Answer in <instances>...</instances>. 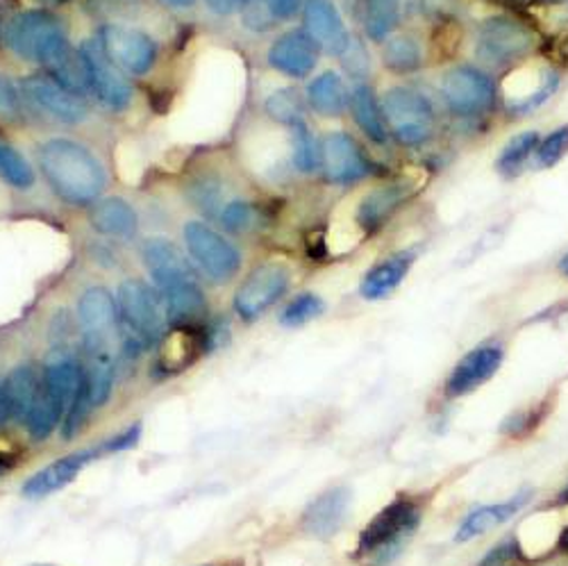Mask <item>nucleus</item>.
I'll return each instance as SVG.
<instances>
[{"instance_id": "f257e3e1", "label": "nucleus", "mask_w": 568, "mask_h": 566, "mask_svg": "<svg viewBox=\"0 0 568 566\" xmlns=\"http://www.w3.org/2000/svg\"><path fill=\"white\" fill-rule=\"evenodd\" d=\"M39 169L55 196L71 205L93 203L105 189L108 175L99 158L73 139H51L37 153Z\"/></svg>"}, {"instance_id": "f03ea898", "label": "nucleus", "mask_w": 568, "mask_h": 566, "mask_svg": "<svg viewBox=\"0 0 568 566\" xmlns=\"http://www.w3.org/2000/svg\"><path fill=\"white\" fill-rule=\"evenodd\" d=\"M532 23L511 14L487 17L476 32V58L491 71H514L539 51Z\"/></svg>"}, {"instance_id": "7ed1b4c3", "label": "nucleus", "mask_w": 568, "mask_h": 566, "mask_svg": "<svg viewBox=\"0 0 568 566\" xmlns=\"http://www.w3.org/2000/svg\"><path fill=\"white\" fill-rule=\"evenodd\" d=\"M8 49L26 60L34 62L43 69L55 64L67 51H71L64 23L45 10H30L17 14L6 28Z\"/></svg>"}, {"instance_id": "20e7f679", "label": "nucleus", "mask_w": 568, "mask_h": 566, "mask_svg": "<svg viewBox=\"0 0 568 566\" xmlns=\"http://www.w3.org/2000/svg\"><path fill=\"white\" fill-rule=\"evenodd\" d=\"M420 524V505L414 498H396L373 516V522L359 535V555L371 564H389L414 535Z\"/></svg>"}, {"instance_id": "39448f33", "label": "nucleus", "mask_w": 568, "mask_h": 566, "mask_svg": "<svg viewBox=\"0 0 568 566\" xmlns=\"http://www.w3.org/2000/svg\"><path fill=\"white\" fill-rule=\"evenodd\" d=\"M119 321L125 330L128 346L141 348L162 342L166 335V307L158 290H151L146 282L128 280L116 294Z\"/></svg>"}, {"instance_id": "423d86ee", "label": "nucleus", "mask_w": 568, "mask_h": 566, "mask_svg": "<svg viewBox=\"0 0 568 566\" xmlns=\"http://www.w3.org/2000/svg\"><path fill=\"white\" fill-rule=\"evenodd\" d=\"M383 101L389 134L405 149L425 146L435 134L437 112L433 101L414 87H392Z\"/></svg>"}, {"instance_id": "0eeeda50", "label": "nucleus", "mask_w": 568, "mask_h": 566, "mask_svg": "<svg viewBox=\"0 0 568 566\" xmlns=\"http://www.w3.org/2000/svg\"><path fill=\"white\" fill-rule=\"evenodd\" d=\"M442 99L459 119H478L489 114L498 103L496 80L478 67H453L442 75Z\"/></svg>"}, {"instance_id": "6e6552de", "label": "nucleus", "mask_w": 568, "mask_h": 566, "mask_svg": "<svg viewBox=\"0 0 568 566\" xmlns=\"http://www.w3.org/2000/svg\"><path fill=\"white\" fill-rule=\"evenodd\" d=\"M186 251L196 260L207 277L214 282H227L242 269V253L236 251L223 234L212 230L207 223L189 221L184 225Z\"/></svg>"}, {"instance_id": "1a4fd4ad", "label": "nucleus", "mask_w": 568, "mask_h": 566, "mask_svg": "<svg viewBox=\"0 0 568 566\" xmlns=\"http://www.w3.org/2000/svg\"><path fill=\"white\" fill-rule=\"evenodd\" d=\"M323 178L333 184H355L381 173L375 162L366 158L357 141L346 132H329L321 141Z\"/></svg>"}, {"instance_id": "9d476101", "label": "nucleus", "mask_w": 568, "mask_h": 566, "mask_svg": "<svg viewBox=\"0 0 568 566\" xmlns=\"http://www.w3.org/2000/svg\"><path fill=\"white\" fill-rule=\"evenodd\" d=\"M80 55L89 75V89L105 108L123 110L132 101V84L119 67L105 55L99 41H84Z\"/></svg>"}, {"instance_id": "9b49d317", "label": "nucleus", "mask_w": 568, "mask_h": 566, "mask_svg": "<svg viewBox=\"0 0 568 566\" xmlns=\"http://www.w3.org/2000/svg\"><path fill=\"white\" fill-rule=\"evenodd\" d=\"M290 290V271L277 262L257 266L234 294V310L242 319L255 321Z\"/></svg>"}, {"instance_id": "f8f14e48", "label": "nucleus", "mask_w": 568, "mask_h": 566, "mask_svg": "<svg viewBox=\"0 0 568 566\" xmlns=\"http://www.w3.org/2000/svg\"><path fill=\"white\" fill-rule=\"evenodd\" d=\"M99 43L119 69L132 75H144L155 67L158 46L146 32L125 26H105L99 34Z\"/></svg>"}, {"instance_id": "ddd939ff", "label": "nucleus", "mask_w": 568, "mask_h": 566, "mask_svg": "<svg viewBox=\"0 0 568 566\" xmlns=\"http://www.w3.org/2000/svg\"><path fill=\"white\" fill-rule=\"evenodd\" d=\"M23 97L45 114H51L58 121L64 123H80L87 119L89 108L82 101V97L60 84L49 73H37L21 82Z\"/></svg>"}, {"instance_id": "4468645a", "label": "nucleus", "mask_w": 568, "mask_h": 566, "mask_svg": "<svg viewBox=\"0 0 568 566\" xmlns=\"http://www.w3.org/2000/svg\"><path fill=\"white\" fill-rule=\"evenodd\" d=\"M503 364V346L498 344H483L478 348L468 351L450 371L446 394L450 398H459L480 390L496 375Z\"/></svg>"}, {"instance_id": "2eb2a0df", "label": "nucleus", "mask_w": 568, "mask_h": 566, "mask_svg": "<svg viewBox=\"0 0 568 566\" xmlns=\"http://www.w3.org/2000/svg\"><path fill=\"white\" fill-rule=\"evenodd\" d=\"M305 32L321 46V51L342 58L353 41L333 0H305Z\"/></svg>"}, {"instance_id": "dca6fc26", "label": "nucleus", "mask_w": 568, "mask_h": 566, "mask_svg": "<svg viewBox=\"0 0 568 566\" xmlns=\"http://www.w3.org/2000/svg\"><path fill=\"white\" fill-rule=\"evenodd\" d=\"M416 194V186L409 180H394L385 182L373 192H368L355 214V221L364 234L377 232L385 228V223Z\"/></svg>"}, {"instance_id": "f3484780", "label": "nucleus", "mask_w": 568, "mask_h": 566, "mask_svg": "<svg viewBox=\"0 0 568 566\" xmlns=\"http://www.w3.org/2000/svg\"><path fill=\"white\" fill-rule=\"evenodd\" d=\"M321 55V46L305 30H290L280 34L268 49V64L292 78L310 75Z\"/></svg>"}, {"instance_id": "a211bd4d", "label": "nucleus", "mask_w": 568, "mask_h": 566, "mask_svg": "<svg viewBox=\"0 0 568 566\" xmlns=\"http://www.w3.org/2000/svg\"><path fill=\"white\" fill-rule=\"evenodd\" d=\"M155 287L164 301L166 316L173 325H199V319L207 310V301L194 273L175 275L160 282Z\"/></svg>"}, {"instance_id": "6ab92c4d", "label": "nucleus", "mask_w": 568, "mask_h": 566, "mask_svg": "<svg viewBox=\"0 0 568 566\" xmlns=\"http://www.w3.org/2000/svg\"><path fill=\"white\" fill-rule=\"evenodd\" d=\"M205 348H207V333H203L199 325H175L160 342L158 368L164 375L180 373L192 366L203 355Z\"/></svg>"}, {"instance_id": "aec40b11", "label": "nucleus", "mask_w": 568, "mask_h": 566, "mask_svg": "<svg viewBox=\"0 0 568 566\" xmlns=\"http://www.w3.org/2000/svg\"><path fill=\"white\" fill-rule=\"evenodd\" d=\"M103 451L101 448H91V451H80V453H71L49 466H43L41 471L23 485V496L28 498H43V496H51L60 489H64L69 483H73L78 478L80 471L91 462L97 459Z\"/></svg>"}, {"instance_id": "412c9836", "label": "nucleus", "mask_w": 568, "mask_h": 566, "mask_svg": "<svg viewBox=\"0 0 568 566\" xmlns=\"http://www.w3.org/2000/svg\"><path fill=\"white\" fill-rule=\"evenodd\" d=\"M78 319L84 327L89 344L93 348L101 346L119 319L116 299L105 287L87 290L78 303Z\"/></svg>"}, {"instance_id": "4be33fe9", "label": "nucleus", "mask_w": 568, "mask_h": 566, "mask_svg": "<svg viewBox=\"0 0 568 566\" xmlns=\"http://www.w3.org/2000/svg\"><path fill=\"white\" fill-rule=\"evenodd\" d=\"M351 505V492L346 487H335L321 494L303 514V528L314 537H333L346 518Z\"/></svg>"}, {"instance_id": "5701e85b", "label": "nucleus", "mask_w": 568, "mask_h": 566, "mask_svg": "<svg viewBox=\"0 0 568 566\" xmlns=\"http://www.w3.org/2000/svg\"><path fill=\"white\" fill-rule=\"evenodd\" d=\"M348 110L353 112L357 128L364 132V137L368 141H373V144H377V146L387 144L392 134H389V125L385 119L383 101L377 99V93L371 84L359 82L353 87Z\"/></svg>"}, {"instance_id": "b1692460", "label": "nucleus", "mask_w": 568, "mask_h": 566, "mask_svg": "<svg viewBox=\"0 0 568 566\" xmlns=\"http://www.w3.org/2000/svg\"><path fill=\"white\" fill-rule=\"evenodd\" d=\"M414 260H416L414 251H400L383 260L381 264H375L362 280V287H359L362 296L366 301H381L394 294L400 287V282L407 277Z\"/></svg>"}, {"instance_id": "393cba45", "label": "nucleus", "mask_w": 568, "mask_h": 566, "mask_svg": "<svg viewBox=\"0 0 568 566\" xmlns=\"http://www.w3.org/2000/svg\"><path fill=\"white\" fill-rule=\"evenodd\" d=\"M41 383H43V392L53 401H58L64 407V412H69V407L73 405L75 396L84 385V371L73 357L60 355L45 364Z\"/></svg>"}, {"instance_id": "a878e982", "label": "nucleus", "mask_w": 568, "mask_h": 566, "mask_svg": "<svg viewBox=\"0 0 568 566\" xmlns=\"http://www.w3.org/2000/svg\"><path fill=\"white\" fill-rule=\"evenodd\" d=\"M526 503H528V494H516L505 503L483 505L478 509H473L470 514H466L462 526L457 528V542H470L500 528L503 524L509 522V518H514V514Z\"/></svg>"}, {"instance_id": "bb28decb", "label": "nucleus", "mask_w": 568, "mask_h": 566, "mask_svg": "<svg viewBox=\"0 0 568 566\" xmlns=\"http://www.w3.org/2000/svg\"><path fill=\"white\" fill-rule=\"evenodd\" d=\"M310 108L327 119H337L346 114L351 93L337 71H323L307 84Z\"/></svg>"}, {"instance_id": "cd10ccee", "label": "nucleus", "mask_w": 568, "mask_h": 566, "mask_svg": "<svg viewBox=\"0 0 568 566\" xmlns=\"http://www.w3.org/2000/svg\"><path fill=\"white\" fill-rule=\"evenodd\" d=\"M89 221L93 230L108 234V237H130V234L136 232V225H139L134 208L119 196L103 199L93 205Z\"/></svg>"}, {"instance_id": "c85d7f7f", "label": "nucleus", "mask_w": 568, "mask_h": 566, "mask_svg": "<svg viewBox=\"0 0 568 566\" xmlns=\"http://www.w3.org/2000/svg\"><path fill=\"white\" fill-rule=\"evenodd\" d=\"M41 385L43 383L39 381V375L32 366H19L6 377L3 390L8 396L12 418L26 423L32 405L37 403V398L41 394Z\"/></svg>"}, {"instance_id": "c756f323", "label": "nucleus", "mask_w": 568, "mask_h": 566, "mask_svg": "<svg viewBox=\"0 0 568 566\" xmlns=\"http://www.w3.org/2000/svg\"><path fill=\"white\" fill-rule=\"evenodd\" d=\"M383 64L387 71L398 75L420 71V67L425 64L423 43L409 32L392 34L383 46Z\"/></svg>"}, {"instance_id": "7c9ffc66", "label": "nucleus", "mask_w": 568, "mask_h": 566, "mask_svg": "<svg viewBox=\"0 0 568 566\" xmlns=\"http://www.w3.org/2000/svg\"><path fill=\"white\" fill-rule=\"evenodd\" d=\"M403 0H364V32L371 41L385 43L398 28Z\"/></svg>"}, {"instance_id": "2f4dec72", "label": "nucleus", "mask_w": 568, "mask_h": 566, "mask_svg": "<svg viewBox=\"0 0 568 566\" xmlns=\"http://www.w3.org/2000/svg\"><path fill=\"white\" fill-rule=\"evenodd\" d=\"M141 255H144V262L155 280V285H160V282H164L169 277L192 273V269H189L182 253L166 240H149L144 244V249H141Z\"/></svg>"}, {"instance_id": "473e14b6", "label": "nucleus", "mask_w": 568, "mask_h": 566, "mask_svg": "<svg viewBox=\"0 0 568 566\" xmlns=\"http://www.w3.org/2000/svg\"><path fill=\"white\" fill-rule=\"evenodd\" d=\"M541 137L535 130L511 137L496 160V169L505 178H516L530 162H535Z\"/></svg>"}, {"instance_id": "72a5a7b5", "label": "nucleus", "mask_w": 568, "mask_h": 566, "mask_svg": "<svg viewBox=\"0 0 568 566\" xmlns=\"http://www.w3.org/2000/svg\"><path fill=\"white\" fill-rule=\"evenodd\" d=\"M303 0H242V17L253 30H268L275 21L296 17Z\"/></svg>"}, {"instance_id": "f704fd0d", "label": "nucleus", "mask_w": 568, "mask_h": 566, "mask_svg": "<svg viewBox=\"0 0 568 566\" xmlns=\"http://www.w3.org/2000/svg\"><path fill=\"white\" fill-rule=\"evenodd\" d=\"M64 416H67L64 407L58 401H53L49 394H45L43 385H41V394H39L37 403L32 405V410H30V414L26 418V426H28L30 437L37 439V442H43L45 437H49L60 426Z\"/></svg>"}, {"instance_id": "c9c22d12", "label": "nucleus", "mask_w": 568, "mask_h": 566, "mask_svg": "<svg viewBox=\"0 0 568 566\" xmlns=\"http://www.w3.org/2000/svg\"><path fill=\"white\" fill-rule=\"evenodd\" d=\"M266 114L280 123V125H292L296 128L298 123H303V114H305V103L303 97L292 89V87H284L277 89L275 93H271L268 101H266Z\"/></svg>"}, {"instance_id": "e433bc0d", "label": "nucleus", "mask_w": 568, "mask_h": 566, "mask_svg": "<svg viewBox=\"0 0 568 566\" xmlns=\"http://www.w3.org/2000/svg\"><path fill=\"white\" fill-rule=\"evenodd\" d=\"M0 178L19 189L34 184V171L28 160L3 139H0Z\"/></svg>"}, {"instance_id": "4c0bfd02", "label": "nucleus", "mask_w": 568, "mask_h": 566, "mask_svg": "<svg viewBox=\"0 0 568 566\" xmlns=\"http://www.w3.org/2000/svg\"><path fill=\"white\" fill-rule=\"evenodd\" d=\"M84 381H87V390H89L93 405L97 407L105 405L110 401V394L114 387L112 362L105 355H99L97 360H93V364L84 371Z\"/></svg>"}, {"instance_id": "58836bf2", "label": "nucleus", "mask_w": 568, "mask_h": 566, "mask_svg": "<svg viewBox=\"0 0 568 566\" xmlns=\"http://www.w3.org/2000/svg\"><path fill=\"white\" fill-rule=\"evenodd\" d=\"M294 166L303 173L321 166V146H316L314 134L310 132L305 121L294 128Z\"/></svg>"}, {"instance_id": "ea45409f", "label": "nucleus", "mask_w": 568, "mask_h": 566, "mask_svg": "<svg viewBox=\"0 0 568 566\" xmlns=\"http://www.w3.org/2000/svg\"><path fill=\"white\" fill-rule=\"evenodd\" d=\"M568 155V123L552 130L548 137L541 139L537 149L535 162L539 169H552Z\"/></svg>"}, {"instance_id": "a19ab883", "label": "nucleus", "mask_w": 568, "mask_h": 566, "mask_svg": "<svg viewBox=\"0 0 568 566\" xmlns=\"http://www.w3.org/2000/svg\"><path fill=\"white\" fill-rule=\"evenodd\" d=\"M323 301L316 294H301L298 299H294L287 307H284L280 321L290 327L296 325H305L307 321L316 319L318 314H323Z\"/></svg>"}, {"instance_id": "79ce46f5", "label": "nucleus", "mask_w": 568, "mask_h": 566, "mask_svg": "<svg viewBox=\"0 0 568 566\" xmlns=\"http://www.w3.org/2000/svg\"><path fill=\"white\" fill-rule=\"evenodd\" d=\"M253 210H251V205L248 203H244V201H234V203H230V205H225L223 208V212H221V223L227 228V230H232V232H242V230H246L251 223H253Z\"/></svg>"}, {"instance_id": "37998d69", "label": "nucleus", "mask_w": 568, "mask_h": 566, "mask_svg": "<svg viewBox=\"0 0 568 566\" xmlns=\"http://www.w3.org/2000/svg\"><path fill=\"white\" fill-rule=\"evenodd\" d=\"M19 117H21L19 91L6 75H0V119L17 121Z\"/></svg>"}, {"instance_id": "c03bdc74", "label": "nucleus", "mask_w": 568, "mask_h": 566, "mask_svg": "<svg viewBox=\"0 0 568 566\" xmlns=\"http://www.w3.org/2000/svg\"><path fill=\"white\" fill-rule=\"evenodd\" d=\"M348 73H353L355 78H364L368 73V58H366V51L364 46L357 43V41H351L348 51L342 55Z\"/></svg>"}, {"instance_id": "a18cd8bd", "label": "nucleus", "mask_w": 568, "mask_h": 566, "mask_svg": "<svg viewBox=\"0 0 568 566\" xmlns=\"http://www.w3.org/2000/svg\"><path fill=\"white\" fill-rule=\"evenodd\" d=\"M205 3H207L216 14L225 17V14H232L234 10H240L242 0H205Z\"/></svg>"}, {"instance_id": "49530a36", "label": "nucleus", "mask_w": 568, "mask_h": 566, "mask_svg": "<svg viewBox=\"0 0 568 566\" xmlns=\"http://www.w3.org/2000/svg\"><path fill=\"white\" fill-rule=\"evenodd\" d=\"M564 64H568V34L557 39V53H555Z\"/></svg>"}, {"instance_id": "de8ad7c7", "label": "nucleus", "mask_w": 568, "mask_h": 566, "mask_svg": "<svg viewBox=\"0 0 568 566\" xmlns=\"http://www.w3.org/2000/svg\"><path fill=\"white\" fill-rule=\"evenodd\" d=\"M162 6L166 8H175V10H182V8H192L196 0H160Z\"/></svg>"}, {"instance_id": "09e8293b", "label": "nucleus", "mask_w": 568, "mask_h": 566, "mask_svg": "<svg viewBox=\"0 0 568 566\" xmlns=\"http://www.w3.org/2000/svg\"><path fill=\"white\" fill-rule=\"evenodd\" d=\"M559 544H561V548L568 553V528H564V533H561V537H559Z\"/></svg>"}, {"instance_id": "8fccbe9b", "label": "nucleus", "mask_w": 568, "mask_h": 566, "mask_svg": "<svg viewBox=\"0 0 568 566\" xmlns=\"http://www.w3.org/2000/svg\"><path fill=\"white\" fill-rule=\"evenodd\" d=\"M561 273H564V275H568V255L561 260Z\"/></svg>"}, {"instance_id": "3c124183", "label": "nucleus", "mask_w": 568, "mask_h": 566, "mask_svg": "<svg viewBox=\"0 0 568 566\" xmlns=\"http://www.w3.org/2000/svg\"><path fill=\"white\" fill-rule=\"evenodd\" d=\"M41 3H49V6H60V3H67V0H41Z\"/></svg>"}, {"instance_id": "603ef678", "label": "nucleus", "mask_w": 568, "mask_h": 566, "mask_svg": "<svg viewBox=\"0 0 568 566\" xmlns=\"http://www.w3.org/2000/svg\"><path fill=\"white\" fill-rule=\"evenodd\" d=\"M561 501H564V503H568V487L561 492Z\"/></svg>"}, {"instance_id": "864d4df0", "label": "nucleus", "mask_w": 568, "mask_h": 566, "mask_svg": "<svg viewBox=\"0 0 568 566\" xmlns=\"http://www.w3.org/2000/svg\"><path fill=\"white\" fill-rule=\"evenodd\" d=\"M548 3H568V0H548Z\"/></svg>"}, {"instance_id": "5fc2aeb1", "label": "nucleus", "mask_w": 568, "mask_h": 566, "mask_svg": "<svg viewBox=\"0 0 568 566\" xmlns=\"http://www.w3.org/2000/svg\"><path fill=\"white\" fill-rule=\"evenodd\" d=\"M3 471H6V466H3V464H0V474H3Z\"/></svg>"}, {"instance_id": "6e6d98bb", "label": "nucleus", "mask_w": 568, "mask_h": 566, "mask_svg": "<svg viewBox=\"0 0 568 566\" xmlns=\"http://www.w3.org/2000/svg\"><path fill=\"white\" fill-rule=\"evenodd\" d=\"M201 566H212V564H201Z\"/></svg>"}]
</instances>
